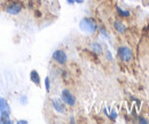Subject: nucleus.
I'll list each match as a JSON object with an SVG mask.
<instances>
[{"label":"nucleus","instance_id":"obj_8","mask_svg":"<svg viewBox=\"0 0 149 124\" xmlns=\"http://www.w3.org/2000/svg\"><path fill=\"white\" fill-rule=\"evenodd\" d=\"M113 28H115V30H116L117 32H119V34H125L126 30H127L126 25H125L122 21H115V22H113Z\"/></svg>","mask_w":149,"mask_h":124},{"label":"nucleus","instance_id":"obj_14","mask_svg":"<svg viewBox=\"0 0 149 124\" xmlns=\"http://www.w3.org/2000/svg\"><path fill=\"white\" fill-rule=\"evenodd\" d=\"M12 120L10 117H5V116H1L0 115V124H12Z\"/></svg>","mask_w":149,"mask_h":124},{"label":"nucleus","instance_id":"obj_22","mask_svg":"<svg viewBox=\"0 0 149 124\" xmlns=\"http://www.w3.org/2000/svg\"><path fill=\"white\" fill-rule=\"evenodd\" d=\"M70 122H72V123H74V117H70Z\"/></svg>","mask_w":149,"mask_h":124},{"label":"nucleus","instance_id":"obj_20","mask_svg":"<svg viewBox=\"0 0 149 124\" xmlns=\"http://www.w3.org/2000/svg\"><path fill=\"white\" fill-rule=\"evenodd\" d=\"M67 2H68L69 5H74V4H76V1H74V0H67Z\"/></svg>","mask_w":149,"mask_h":124},{"label":"nucleus","instance_id":"obj_16","mask_svg":"<svg viewBox=\"0 0 149 124\" xmlns=\"http://www.w3.org/2000/svg\"><path fill=\"white\" fill-rule=\"evenodd\" d=\"M99 30H100V34H101V36H102V37H104L106 39H108V38H109V35H108L107 30H106L103 27H100V29H99Z\"/></svg>","mask_w":149,"mask_h":124},{"label":"nucleus","instance_id":"obj_10","mask_svg":"<svg viewBox=\"0 0 149 124\" xmlns=\"http://www.w3.org/2000/svg\"><path fill=\"white\" fill-rule=\"evenodd\" d=\"M91 51L95 54H102L103 53V48H102V45L97 41H93L91 44Z\"/></svg>","mask_w":149,"mask_h":124},{"label":"nucleus","instance_id":"obj_17","mask_svg":"<svg viewBox=\"0 0 149 124\" xmlns=\"http://www.w3.org/2000/svg\"><path fill=\"white\" fill-rule=\"evenodd\" d=\"M107 59H108L109 61H112V55L110 51H107Z\"/></svg>","mask_w":149,"mask_h":124},{"label":"nucleus","instance_id":"obj_7","mask_svg":"<svg viewBox=\"0 0 149 124\" xmlns=\"http://www.w3.org/2000/svg\"><path fill=\"white\" fill-rule=\"evenodd\" d=\"M30 81L37 85V86H40V83H41V78H40V75L37 70H31L30 72Z\"/></svg>","mask_w":149,"mask_h":124},{"label":"nucleus","instance_id":"obj_9","mask_svg":"<svg viewBox=\"0 0 149 124\" xmlns=\"http://www.w3.org/2000/svg\"><path fill=\"white\" fill-rule=\"evenodd\" d=\"M5 111L10 113V107L8 105L7 100L3 99V98L0 95V113H5Z\"/></svg>","mask_w":149,"mask_h":124},{"label":"nucleus","instance_id":"obj_15","mask_svg":"<svg viewBox=\"0 0 149 124\" xmlns=\"http://www.w3.org/2000/svg\"><path fill=\"white\" fill-rule=\"evenodd\" d=\"M45 89H46V92H49L51 91V81H49V77H46L45 78Z\"/></svg>","mask_w":149,"mask_h":124},{"label":"nucleus","instance_id":"obj_19","mask_svg":"<svg viewBox=\"0 0 149 124\" xmlns=\"http://www.w3.org/2000/svg\"><path fill=\"white\" fill-rule=\"evenodd\" d=\"M17 124H28V121L26 120H19Z\"/></svg>","mask_w":149,"mask_h":124},{"label":"nucleus","instance_id":"obj_4","mask_svg":"<svg viewBox=\"0 0 149 124\" xmlns=\"http://www.w3.org/2000/svg\"><path fill=\"white\" fill-rule=\"evenodd\" d=\"M61 100L63 101L64 105L69 107H74L76 105V97L71 93V91H69L68 89L62 90L61 92Z\"/></svg>","mask_w":149,"mask_h":124},{"label":"nucleus","instance_id":"obj_18","mask_svg":"<svg viewBox=\"0 0 149 124\" xmlns=\"http://www.w3.org/2000/svg\"><path fill=\"white\" fill-rule=\"evenodd\" d=\"M139 122H140V123H143V124L148 123V121H147L146 118H143V117H140V118H139Z\"/></svg>","mask_w":149,"mask_h":124},{"label":"nucleus","instance_id":"obj_6","mask_svg":"<svg viewBox=\"0 0 149 124\" xmlns=\"http://www.w3.org/2000/svg\"><path fill=\"white\" fill-rule=\"evenodd\" d=\"M51 104H52V107L54 108V110H55L56 113H58V114H64L65 107H64V104H63L62 100L53 98V99H51Z\"/></svg>","mask_w":149,"mask_h":124},{"label":"nucleus","instance_id":"obj_21","mask_svg":"<svg viewBox=\"0 0 149 124\" xmlns=\"http://www.w3.org/2000/svg\"><path fill=\"white\" fill-rule=\"evenodd\" d=\"M74 1H76V4H83L85 0H74Z\"/></svg>","mask_w":149,"mask_h":124},{"label":"nucleus","instance_id":"obj_11","mask_svg":"<svg viewBox=\"0 0 149 124\" xmlns=\"http://www.w3.org/2000/svg\"><path fill=\"white\" fill-rule=\"evenodd\" d=\"M116 11H117V13H118V15L120 16V18H130L131 16V12L130 11H126V9H123V8H120V7H116Z\"/></svg>","mask_w":149,"mask_h":124},{"label":"nucleus","instance_id":"obj_3","mask_svg":"<svg viewBox=\"0 0 149 124\" xmlns=\"http://www.w3.org/2000/svg\"><path fill=\"white\" fill-rule=\"evenodd\" d=\"M117 56L123 61V62H130L133 59L132 50L127 46H119L117 48Z\"/></svg>","mask_w":149,"mask_h":124},{"label":"nucleus","instance_id":"obj_12","mask_svg":"<svg viewBox=\"0 0 149 124\" xmlns=\"http://www.w3.org/2000/svg\"><path fill=\"white\" fill-rule=\"evenodd\" d=\"M19 102L22 105V106H26V105H28V102H29L28 97H26L25 94H21V95L19 97Z\"/></svg>","mask_w":149,"mask_h":124},{"label":"nucleus","instance_id":"obj_5","mask_svg":"<svg viewBox=\"0 0 149 124\" xmlns=\"http://www.w3.org/2000/svg\"><path fill=\"white\" fill-rule=\"evenodd\" d=\"M52 57H53V60L55 61L56 63L60 64V66L65 64L67 61H68V55H67V53L63 50H56V51H54L53 54H52Z\"/></svg>","mask_w":149,"mask_h":124},{"label":"nucleus","instance_id":"obj_2","mask_svg":"<svg viewBox=\"0 0 149 124\" xmlns=\"http://www.w3.org/2000/svg\"><path fill=\"white\" fill-rule=\"evenodd\" d=\"M23 8H24V6H23L22 2H19V1H13V2H9L6 6L5 11H6L7 14L13 15V16H16V15H19V13L23 11Z\"/></svg>","mask_w":149,"mask_h":124},{"label":"nucleus","instance_id":"obj_1","mask_svg":"<svg viewBox=\"0 0 149 124\" xmlns=\"http://www.w3.org/2000/svg\"><path fill=\"white\" fill-rule=\"evenodd\" d=\"M79 29L87 34V35H93L97 30V23L95 22V20L91 18H84L80 20L79 22Z\"/></svg>","mask_w":149,"mask_h":124},{"label":"nucleus","instance_id":"obj_13","mask_svg":"<svg viewBox=\"0 0 149 124\" xmlns=\"http://www.w3.org/2000/svg\"><path fill=\"white\" fill-rule=\"evenodd\" d=\"M107 117H108V118H109L110 121H112V122H115V121H116V118H117V111H116L115 109H112L111 113H108Z\"/></svg>","mask_w":149,"mask_h":124}]
</instances>
